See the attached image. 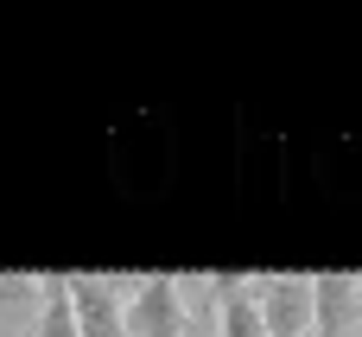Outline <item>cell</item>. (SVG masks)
Instances as JSON below:
<instances>
[{
	"mask_svg": "<svg viewBox=\"0 0 362 337\" xmlns=\"http://www.w3.org/2000/svg\"><path fill=\"white\" fill-rule=\"evenodd\" d=\"M255 299H261L267 337H312V319H318V280L274 274V280H255Z\"/></svg>",
	"mask_w": 362,
	"mask_h": 337,
	"instance_id": "1",
	"label": "cell"
},
{
	"mask_svg": "<svg viewBox=\"0 0 362 337\" xmlns=\"http://www.w3.org/2000/svg\"><path fill=\"white\" fill-rule=\"evenodd\" d=\"M127 337H185V287L172 274L127 287Z\"/></svg>",
	"mask_w": 362,
	"mask_h": 337,
	"instance_id": "2",
	"label": "cell"
},
{
	"mask_svg": "<svg viewBox=\"0 0 362 337\" xmlns=\"http://www.w3.org/2000/svg\"><path fill=\"white\" fill-rule=\"evenodd\" d=\"M70 306H76L83 337H127V306H121V287H115V280H83V274H70Z\"/></svg>",
	"mask_w": 362,
	"mask_h": 337,
	"instance_id": "3",
	"label": "cell"
},
{
	"mask_svg": "<svg viewBox=\"0 0 362 337\" xmlns=\"http://www.w3.org/2000/svg\"><path fill=\"white\" fill-rule=\"evenodd\" d=\"M210 299H216V337H267L261 299H255V280L216 274V280H210Z\"/></svg>",
	"mask_w": 362,
	"mask_h": 337,
	"instance_id": "4",
	"label": "cell"
},
{
	"mask_svg": "<svg viewBox=\"0 0 362 337\" xmlns=\"http://www.w3.org/2000/svg\"><path fill=\"white\" fill-rule=\"evenodd\" d=\"M356 319H362V280L356 274H318V319H312V337H350Z\"/></svg>",
	"mask_w": 362,
	"mask_h": 337,
	"instance_id": "5",
	"label": "cell"
},
{
	"mask_svg": "<svg viewBox=\"0 0 362 337\" xmlns=\"http://www.w3.org/2000/svg\"><path fill=\"white\" fill-rule=\"evenodd\" d=\"M38 293H45L38 337H83V325H76V306H70V274H45V280H38Z\"/></svg>",
	"mask_w": 362,
	"mask_h": 337,
	"instance_id": "6",
	"label": "cell"
}]
</instances>
